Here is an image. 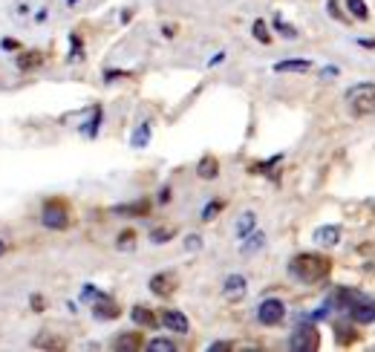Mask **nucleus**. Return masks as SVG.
<instances>
[{
    "instance_id": "nucleus-11",
    "label": "nucleus",
    "mask_w": 375,
    "mask_h": 352,
    "mask_svg": "<svg viewBox=\"0 0 375 352\" xmlns=\"http://www.w3.org/2000/svg\"><path fill=\"white\" fill-rule=\"evenodd\" d=\"M142 346H144V341H142L139 332H124V335H119V338L113 341V349H119V352H136Z\"/></svg>"
},
{
    "instance_id": "nucleus-33",
    "label": "nucleus",
    "mask_w": 375,
    "mask_h": 352,
    "mask_svg": "<svg viewBox=\"0 0 375 352\" xmlns=\"http://www.w3.org/2000/svg\"><path fill=\"white\" fill-rule=\"evenodd\" d=\"M0 46H3V50H18V43L9 41V38H6V41H0Z\"/></svg>"
},
{
    "instance_id": "nucleus-10",
    "label": "nucleus",
    "mask_w": 375,
    "mask_h": 352,
    "mask_svg": "<svg viewBox=\"0 0 375 352\" xmlns=\"http://www.w3.org/2000/svg\"><path fill=\"white\" fill-rule=\"evenodd\" d=\"M93 315L99 317V321H113V317H119V306L113 303L110 297H95V306H93Z\"/></svg>"
},
{
    "instance_id": "nucleus-15",
    "label": "nucleus",
    "mask_w": 375,
    "mask_h": 352,
    "mask_svg": "<svg viewBox=\"0 0 375 352\" xmlns=\"http://www.w3.org/2000/svg\"><path fill=\"white\" fill-rule=\"evenodd\" d=\"M32 346H35V349H64V346H67V344H64L61 338H58V335H52V332H41L38 335V338L35 341H32Z\"/></svg>"
},
{
    "instance_id": "nucleus-13",
    "label": "nucleus",
    "mask_w": 375,
    "mask_h": 352,
    "mask_svg": "<svg viewBox=\"0 0 375 352\" xmlns=\"http://www.w3.org/2000/svg\"><path fill=\"white\" fill-rule=\"evenodd\" d=\"M130 317H133V324L148 326V329H153V326L159 324V317H156L148 306H133V309H130Z\"/></svg>"
},
{
    "instance_id": "nucleus-17",
    "label": "nucleus",
    "mask_w": 375,
    "mask_h": 352,
    "mask_svg": "<svg viewBox=\"0 0 375 352\" xmlns=\"http://www.w3.org/2000/svg\"><path fill=\"white\" fill-rule=\"evenodd\" d=\"M274 70L277 72H306V70H312V63L298 58V61H280V63H274Z\"/></svg>"
},
{
    "instance_id": "nucleus-35",
    "label": "nucleus",
    "mask_w": 375,
    "mask_h": 352,
    "mask_svg": "<svg viewBox=\"0 0 375 352\" xmlns=\"http://www.w3.org/2000/svg\"><path fill=\"white\" fill-rule=\"evenodd\" d=\"M162 202H168L171 199V188H162V197H159Z\"/></svg>"
},
{
    "instance_id": "nucleus-37",
    "label": "nucleus",
    "mask_w": 375,
    "mask_h": 352,
    "mask_svg": "<svg viewBox=\"0 0 375 352\" xmlns=\"http://www.w3.org/2000/svg\"><path fill=\"white\" fill-rule=\"evenodd\" d=\"M70 3H75V0H70Z\"/></svg>"
},
{
    "instance_id": "nucleus-5",
    "label": "nucleus",
    "mask_w": 375,
    "mask_h": 352,
    "mask_svg": "<svg viewBox=\"0 0 375 352\" xmlns=\"http://www.w3.org/2000/svg\"><path fill=\"white\" fill-rule=\"evenodd\" d=\"M289 346L295 349V352H312L320 346V335L315 326H300L291 332V338H289Z\"/></svg>"
},
{
    "instance_id": "nucleus-34",
    "label": "nucleus",
    "mask_w": 375,
    "mask_h": 352,
    "mask_svg": "<svg viewBox=\"0 0 375 352\" xmlns=\"http://www.w3.org/2000/svg\"><path fill=\"white\" fill-rule=\"evenodd\" d=\"M32 306H35V312H41V306H44V300L35 295V297H32Z\"/></svg>"
},
{
    "instance_id": "nucleus-31",
    "label": "nucleus",
    "mask_w": 375,
    "mask_h": 352,
    "mask_svg": "<svg viewBox=\"0 0 375 352\" xmlns=\"http://www.w3.org/2000/svg\"><path fill=\"white\" fill-rule=\"evenodd\" d=\"M208 349H211V352H228V349H234V346H231V344H225V341H217V344H211Z\"/></svg>"
},
{
    "instance_id": "nucleus-9",
    "label": "nucleus",
    "mask_w": 375,
    "mask_h": 352,
    "mask_svg": "<svg viewBox=\"0 0 375 352\" xmlns=\"http://www.w3.org/2000/svg\"><path fill=\"white\" fill-rule=\"evenodd\" d=\"M222 295H225L228 300H240L242 295H246V277H242V275L225 277V283H222Z\"/></svg>"
},
{
    "instance_id": "nucleus-4",
    "label": "nucleus",
    "mask_w": 375,
    "mask_h": 352,
    "mask_svg": "<svg viewBox=\"0 0 375 352\" xmlns=\"http://www.w3.org/2000/svg\"><path fill=\"white\" fill-rule=\"evenodd\" d=\"M283 317H286V306H283V300H277V297H269L257 306V321L263 326H277Z\"/></svg>"
},
{
    "instance_id": "nucleus-16",
    "label": "nucleus",
    "mask_w": 375,
    "mask_h": 352,
    "mask_svg": "<svg viewBox=\"0 0 375 352\" xmlns=\"http://www.w3.org/2000/svg\"><path fill=\"white\" fill-rule=\"evenodd\" d=\"M197 173H200V179H217V173H220V162H217L214 156H205V159H200Z\"/></svg>"
},
{
    "instance_id": "nucleus-20",
    "label": "nucleus",
    "mask_w": 375,
    "mask_h": 352,
    "mask_svg": "<svg viewBox=\"0 0 375 352\" xmlns=\"http://www.w3.org/2000/svg\"><path fill=\"white\" fill-rule=\"evenodd\" d=\"M347 9H349V14L352 18H358V21H367V0H347Z\"/></svg>"
},
{
    "instance_id": "nucleus-18",
    "label": "nucleus",
    "mask_w": 375,
    "mask_h": 352,
    "mask_svg": "<svg viewBox=\"0 0 375 352\" xmlns=\"http://www.w3.org/2000/svg\"><path fill=\"white\" fill-rule=\"evenodd\" d=\"M254 226H257V217L251 214V211H246L240 217V222H237V237L242 239V237H249L251 231H254Z\"/></svg>"
},
{
    "instance_id": "nucleus-3",
    "label": "nucleus",
    "mask_w": 375,
    "mask_h": 352,
    "mask_svg": "<svg viewBox=\"0 0 375 352\" xmlns=\"http://www.w3.org/2000/svg\"><path fill=\"white\" fill-rule=\"evenodd\" d=\"M41 222L52 231H64L70 226V208L64 199H46L44 202V211H41Z\"/></svg>"
},
{
    "instance_id": "nucleus-2",
    "label": "nucleus",
    "mask_w": 375,
    "mask_h": 352,
    "mask_svg": "<svg viewBox=\"0 0 375 352\" xmlns=\"http://www.w3.org/2000/svg\"><path fill=\"white\" fill-rule=\"evenodd\" d=\"M347 101H349V107H352L355 116H369V113H375V84H372V81L355 84V87L347 92Z\"/></svg>"
},
{
    "instance_id": "nucleus-14",
    "label": "nucleus",
    "mask_w": 375,
    "mask_h": 352,
    "mask_svg": "<svg viewBox=\"0 0 375 352\" xmlns=\"http://www.w3.org/2000/svg\"><path fill=\"white\" fill-rule=\"evenodd\" d=\"M338 239H340V228L338 226L315 228V243H320V246H338Z\"/></svg>"
},
{
    "instance_id": "nucleus-36",
    "label": "nucleus",
    "mask_w": 375,
    "mask_h": 352,
    "mask_svg": "<svg viewBox=\"0 0 375 352\" xmlns=\"http://www.w3.org/2000/svg\"><path fill=\"white\" fill-rule=\"evenodd\" d=\"M3 254H6V243H3V239H0V257H3Z\"/></svg>"
},
{
    "instance_id": "nucleus-22",
    "label": "nucleus",
    "mask_w": 375,
    "mask_h": 352,
    "mask_svg": "<svg viewBox=\"0 0 375 352\" xmlns=\"http://www.w3.org/2000/svg\"><path fill=\"white\" fill-rule=\"evenodd\" d=\"M148 349H151V352H176V344L168 341V338H153V341L148 344Z\"/></svg>"
},
{
    "instance_id": "nucleus-23",
    "label": "nucleus",
    "mask_w": 375,
    "mask_h": 352,
    "mask_svg": "<svg viewBox=\"0 0 375 352\" xmlns=\"http://www.w3.org/2000/svg\"><path fill=\"white\" fill-rule=\"evenodd\" d=\"M99 124H102V107H93V119H90V124L84 127V133H87V136H95V133H99Z\"/></svg>"
},
{
    "instance_id": "nucleus-7",
    "label": "nucleus",
    "mask_w": 375,
    "mask_h": 352,
    "mask_svg": "<svg viewBox=\"0 0 375 352\" xmlns=\"http://www.w3.org/2000/svg\"><path fill=\"white\" fill-rule=\"evenodd\" d=\"M162 324H165L171 332H179V335H185V332L191 329L188 317L179 312V309H165V315H162Z\"/></svg>"
},
{
    "instance_id": "nucleus-12",
    "label": "nucleus",
    "mask_w": 375,
    "mask_h": 352,
    "mask_svg": "<svg viewBox=\"0 0 375 352\" xmlns=\"http://www.w3.org/2000/svg\"><path fill=\"white\" fill-rule=\"evenodd\" d=\"M151 289H153V295H159V297H168L176 286H173V275H153L151 277Z\"/></svg>"
},
{
    "instance_id": "nucleus-24",
    "label": "nucleus",
    "mask_w": 375,
    "mask_h": 352,
    "mask_svg": "<svg viewBox=\"0 0 375 352\" xmlns=\"http://www.w3.org/2000/svg\"><path fill=\"white\" fill-rule=\"evenodd\" d=\"M41 63V55L38 52H23L21 58H18V67L21 70H29V67H38Z\"/></svg>"
},
{
    "instance_id": "nucleus-32",
    "label": "nucleus",
    "mask_w": 375,
    "mask_h": 352,
    "mask_svg": "<svg viewBox=\"0 0 375 352\" xmlns=\"http://www.w3.org/2000/svg\"><path fill=\"white\" fill-rule=\"evenodd\" d=\"M188 248H200V237H197V234L188 237Z\"/></svg>"
},
{
    "instance_id": "nucleus-25",
    "label": "nucleus",
    "mask_w": 375,
    "mask_h": 352,
    "mask_svg": "<svg viewBox=\"0 0 375 352\" xmlns=\"http://www.w3.org/2000/svg\"><path fill=\"white\" fill-rule=\"evenodd\" d=\"M220 211H222V202H220V199H211V202L202 208V219H214Z\"/></svg>"
},
{
    "instance_id": "nucleus-30",
    "label": "nucleus",
    "mask_w": 375,
    "mask_h": 352,
    "mask_svg": "<svg viewBox=\"0 0 375 352\" xmlns=\"http://www.w3.org/2000/svg\"><path fill=\"white\" fill-rule=\"evenodd\" d=\"M352 338H355V335H352L349 326H338V341H340V344H349Z\"/></svg>"
},
{
    "instance_id": "nucleus-19",
    "label": "nucleus",
    "mask_w": 375,
    "mask_h": 352,
    "mask_svg": "<svg viewBox=\"0 0 375 352\" xmlns=\"http://www.w3.org/2000/svg\"><path fill=\"white\" fill-rule=\"evenodd\" d=\"M148 141H151V124L144 121V124L136 127V133H133V139H130V145H133V148H144Z\"/></svg>"
},
{
    "instance_id": "nucleus-26",
    "label": "nucleus",
    "mask_w": 375,
    "mask_h": 352,
    "mask_svg": "<svg viewBox=\"0 0 375 352\" xmlns=\"http://www.w3.org/2000/svg\"><path fill=\"white\" fill-rule=\"evenodd\" d=\"M274 26L280 29V35H283V38H289V41H291V38H298V29H295V26H289V23H283V18H274Z\"/></svg>"
},
{
    "instance_id": "nucleus-28",
    "label": "nucleus",
    "mask_w": 375,
    "mask_h": 352,
    "mask_svg": "<svg viewBox=\"0 0 375 352\" xmlns=\"http://www.w3.org/2000/svg\"><path fill=\"white\" fill-rule=\"evenodd\" d=\"M136 246V234L133 231H122L119 234V248H133Z\"/></svg>"
},
{
    "instance_id": "nucleus-6",
    "label": "nucleus",
    "mask_w": 375,
    "mask_h": 352,
    "mask_svg": "<svg viewBox=\"0 0 375 352\" xmlns=\"http://www.w3.org/2000/svg\"><path fill=\"white\" fill-rule=\"evenodd\" d=\"M116 217H148L151 214V202L148 199H136V202H127V205H116L113 208Z\"/></svg>"
},
{
    "instance_id": "nucleus-8",
    "label": "nucleus",
    "mask_w": 375,
    "mask_h": 352,
    "mask_svg": "<svg viewBox=\"0 0 375 352\" xmlns=\"http://www.w3.org/2000/svg\"><path fill=\"white\" fill-rule=\"evenodd\" d=\"M347 315L352 317L355 324H372L375 321V303L367 300V303H355V306L347 309Z\"/></svg>"
},
{
    "instance_id": "nucleus-21",
    "label": "nucleus",
    "mask_w": 375,
    "mask_h": 352,
    "mask_svg": "<svg viewBox=\"0 0 375 352\" xmlns=\"http://www.w3.org/2000/svg\"><path fill=\"white\" fill-rule=\"evenodd\" d=\"M242 239H249V243H242V254H251V251H257L260 246L266 243V237L260 231H251V237H242Z\"/></svg>"
},
{
    "instance_id": "nucleus-27",
    "label": "nucleus",
    "mask_w": 375,
    "mask_h": 352,
    "mask_svg": "<svg viewBox=\"0 0 375 352\" xmlns=\"http://www.w3.org/2000/svg\"><path fill=\"white\" fill-rule=\"evenodd\" d=\"M254 38H257L260 43H269V41H271V35H269V29H266L263 21H254Z\"/></svg>"
},
{
    "instance_id": "nucleus-29",
    "label": "nucleus",
    "mask_w": 375,
    "mask_h": 352,
    "mask_svg": "<svg viewBox=\"0 0 375 352\" xmlns=\"http://www.w3.org/2000/svg\"><path fill=\"white\" fill-rule=\"evenodd\" d=\"M171 237H173V231H171V228H156V231L151 234V239H153V243H168Z\"/></svg>"
},
{
    "instance_id": "nucleus-1",
    "label": "nucleus",
    "mask_w": 375,
    "mask_h": 352,
    "mask_svg": "<svg viewBox=\"0 0 375 352\" xmlns=\"http://www.w3.org/2000/svg\"><path fill=\"white\" fill-rule=\"evenodd\" d=\"M289 271L295 275L298 280L303 283H318V280H326L332 271V260L326 254H312V251H303L298 254L295 260L289 263Z\"/></svg>"
}]
</instances>
